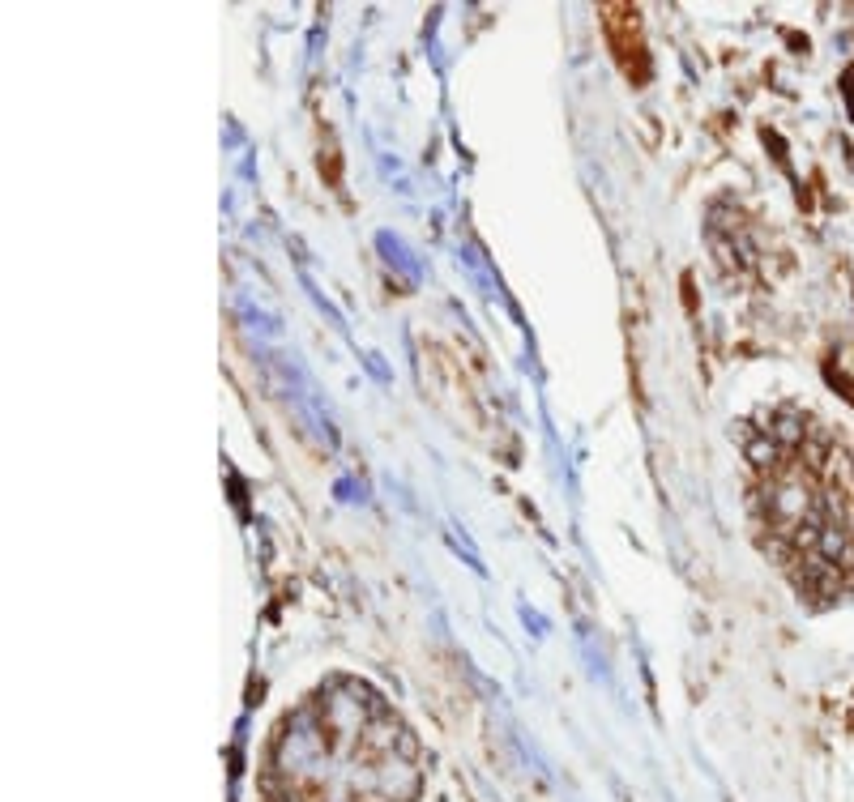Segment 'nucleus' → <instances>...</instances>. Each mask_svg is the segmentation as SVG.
Returning a JSON list of instances; mask_svg holds the SVG:
<instances>
[]
</instances>
